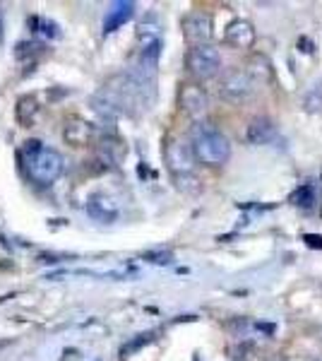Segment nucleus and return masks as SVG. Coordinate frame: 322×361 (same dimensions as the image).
I'll return each mask as SVG.
<instances>
[{"label": "nucleus", "mask_w": 322, "mask_h": 361, "mask_svg": "<svg viewBox=\"0 0 322 361\" xmlns=\"http://www.w3.org/2000/svg\"><path fill=\"white\" fill-rule=\"evenodd\" d=\"M22 164H25L27 176L39 185H51L66 169L63 154L41 140H27L22 147Z\"/></svg>", "instance_id": "1"}, {"label": "nucleus", "mask_w": 322, "mask_h": 361, "mask_svg": "<svg viewBox=\"0 0 322 361\" xmlns=\"http://www.w3.org/2000/svg\"><path fill=\"white\" fill-rule=\"evenodd\" d=\"M192 152L195 159L204 166H221L231 157V142L219 128L209 123H197L190 135Z\"/></svg>", "instance_id": "2"}, {"label": "nucleus", "mask_w": 322, "mask_h": 361, "mask_svg": "<svg viewBox=\"0 0 322 361\" xmlns=\"http://www.w3.org/2000/svg\"><path fill=\"white\" fill-rule=\"evenodd\" d=\"M185 68L192 78L197 80H209L214 78L216 73L221 70V56L214 46H192L185 56Z\"/></svg>", "instance_id": "3"}, {"label": "nucleus", "mask_w": 322, "mask_h": 361, "mask_svg": "<svg viewBox=\"0 0 322 361\" xmlns=\"http://www.w3.org/2000/svg\"><path fill=\"white\" fill-rule=\"evenodd\" d=\"M255 78L245 68H231L219 82V94L228 102H245L255 92Z\"/></svg>", "instance_id": "4"}, {"label": "nucleus", "mask_w": 322, "mask_h": 361, "mask_svg": "<svg viewBox=\"0 0 322 361\" xmlns=\"http://www.w3.org/2000/svg\"><path fill=\"white\" fill-rule=\"evenodd\" d=\"M163 157H166L168 169L175 173V176H185V173H192L195 169V152H192V145L183 142V140H168L166 149H163Z\"/></svg>", "instance_id": "5"}, {"label": "nucleus", "mask_w": 322, "mask_h": 361, "mask_svg": "<svg viewBox=\"0 0 322 361\" xmlns=\"http://www.w3.org/2000/svg\"><path fill=\"white\" fill-rule=\"evenodd\" d=\"M183 37L190 46H207L212 39V17L207 13H190L183 20Z\"/></svg>", "instance_id": "6"}, {"label": "nucleus", "mask_w": 322, "mask_h": 361, "mask_svg": "<svg viewBox=\"0 0 322 361\" xmlns=\"http://www.w3.org/2000/svg\"><path fill=\"white\" fill-rule=\"evenodd\" d=\"M178 99H180V109L188 116H192V118H200L209 109V99L204 94L202 87H197V85H185L183 90H180Z\"/></svg>", "instance_id": "7"}, {"label": "nucleus", "mask_w": 322, "mask_h": 361, "mask_svg": "<svg viewBox=\"0 0 322 361\" xmlns=\"http://www.w3.org/2000/svg\"><path fill=\"white\" fill-rule=\"evenodd\" d=\"M224 39L233 49H253L257 34H255V27L250 25L248 20H233V22H228Z\"/></svg>", "instance_id": "8"}, {"label": "nucleus", "mask_w": 322, "mask_h": 361, "mask_svg": "<svg viewBox=\"0 0 322 361\" xmlns=\"http://www.w3.org/2000/svg\"><path fill=\"white\" fill-rule=\"evenodd\" d=\"M277 137V126H274L272 118L267 116H257L245 128V140L248 145H255V147H262V145H269L272 140Z\"/></svg>", "instance_id": "9"}, {"label": "nucleus", "mask_w": 322, "mask_h": 361, "mask_svg": "<svg viewBox=\"0 0 322 361\" xmlns=\"http://www.w3.org/2000/svg\"><path fill=\"white\" fill-rule=\"evenodd\" d=\"M87 212H89L92 219L104 222V224H111L116 217H118V207L104 195H92L89 202H87Z\"/></svg>", "instance_id": "10"}, {"label": "nucleus", "mask_w": 322, "mask_h": 361, "mask_svg": "<svg viewBox=\"0 0 322 361\" xmlns=\"http://www.w3.org/2000/svg\"><path fill=\"white\" fill-rule=\"evenodd\" d=\"M132 13H135V3H130V0H125V3H113V8L104 17V34H111V32H116V29H120L132 17Z\"/></svg>", "instance_id": "11"}, {"label": "nucleus", "mask_w": 322, "mask_h": 361, "mask_svg": "<svg viewBox=\"0 0 322 361\" xmlns=\"http://www.w3.org/2000/svg\"><path fill=\"white\" fill-rule=\"evenodd\" d=\"M63 135L70 145H75V147H82V145H87L94 135V128H92L87 121H78L75 118L73 123L66 126V130H63Z\"/></svg>", "instance_id": "12"}, {"label": "nucleus", "mask_w": 322, "mask_h": 361, "mask_svg": "<svg viewBox=\"0 0 322 361\" xmlns=\"http://www.w3.org/2000/svg\"><path fill=\"white\" fill-rule=\"evenodd\" d=\"M291 202L301 209H310L318 202V193H315L313 185H301V188H296L294 193H291Z\"/></svg>", "instance_id": "13"}, {"label": "nucleus", "mask_w": 322, "mask_h": 361, "mask_svg": "<svg viewBox=\"0 0 322 361\" xmlns=\"http://www.w3.org/2000/svg\"><path fill=\"white\" fill-rule=\"evenodd\" d=\"M303 109L306 114H320L322 111V80H318L303 97Z\"/></svg>", "instance_id": "14"}, {"label": "nucleus", "mask_w": 322, "mask_h": 361, "mask_svg": "<svg viewBox=\"0 0 322 361\" xmlns=\"http://www.w3.org/2000/svg\"><path fill=\"white\" fill-rule=\"evenodd\" d=\"M29 22H32L34 32L41 34V37H46V39H58V37H61V29H58L56 22L44 20V17H32Z\"/></svg>", "instance_id": "15"}, {"label": "nucleus", "mask_w": 322, "mask_h": 361, "mask_svg": "<svg viewBox=\"0 0 322 361\" xmlns=\"http://www.w3.org/2000/svg\"><path fill=\"white\" fill-rule=\"evenodd\" d=\"M144 258H154L151 263H159V265H166L171 263V253H147Z\"/></svg>", "instance_id": "16"}, {"label": "nucleus", "mask_w": 322, "mask_h": 361, "mask_svg": "<svg viewBox=\"0 0 322 361\" xmlns=\"http://www.w3.org/2000/svg\"><path fill=\"white\" fill-rule=\"evenodd\" d=\"M303 238H306V243H308L310 248H322V236H318V234H306Z\"/></svg>", "instance_id": "17"}, {"label": "nucleus", "mask_w": 322, "mask_h": 361, "mask_svg": "<svg viewBox=\"0 0 322 361\" xmlns=\"http://www.w3.org/2000/svg\"><path fill=\"white\" fill-rule=\"evenodd\" d=\"M0 44H3V13H0Z\"/></svg>", "instance_id": "18"}]
</instances>
